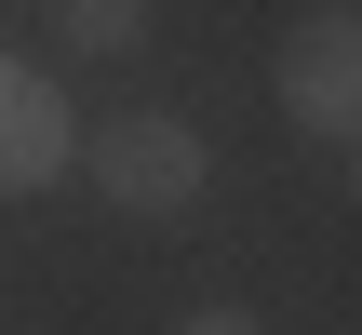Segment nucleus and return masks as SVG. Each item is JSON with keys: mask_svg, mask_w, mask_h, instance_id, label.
<instances>
[{"mask_svg": "<svg viewBox=\"0 0 362 335\" xmlns=\"http://www.w3.org/2000/svg\"><path fill=\"white\" fill-rule=\"evenodd\" d=\"M121 215H188L202 201V175H215V148L188 134V121H161V107H121V121H94V161H81Z\"/></svg>", "mask_w": 362, "mask_h": 335, "instance_id": "f257e3e1", "label": "nucleus"}, {"mask_svg": "<svg viewBox=\"0 0 362 335\" xmlns=\"http://www.w3.org/2000/svg\"><path fill=\"white\" fill-rule=\"evenodd\" d=\"M282 107H296V134L362 148V13L349 0H322V13L282 27Z\"/></svg>", "mask_w": 362, "mask_h": 335, "instance_id": "f03ea898", "label": "nucleus"}, {"mask_svg": "<svg viewBox=\"0 0 362 335\" xmlns=\"http://www.w3.org/2000/svg\"><path fill=\"white\" fill-rule=\"evenodd\" d=\"M67 161H94V134L67 121V94H54L40 67H13V81H0V188L27 201V188H54Z\"/></svg>", "mask_w": 362, "mask_h": 335, "instance_id": "7ed1b4c3", "label": "nucleus"}, {"mask_svg": "<svg viewBox=\"0 0 362 335\" xmlns=\"http://www.w3.org/2000/svg\"><path fill=\"white\" fill-rule=\"evenodd\" d=\"M54 27H67L81 54H134V40H148V0H54Z\"/></svg>", "mask_w": 362, "mask_h": 335, "instance_id": "20e7f679", "label": "nucleus"}, {"mask_svg": "<svg viewBox=\"0 0 362 335\" xmlns=\"http://www.w3.org/2000/svg\"><path fill=\"white\" fill-rule=\"evenodd\" d=\"M188 335H269V322H255V309H202Z\"/></svg>", "mask_w": 362, "mask_h": 335, "instance_id": "39448f33", "label": "nucleus"}, {"mask_svg": "<svg viewBox=\"0 0 362 335\" xmlns=\"http://www.w3.org/2000/svg\"><path fill=\"white\" fill-rule=\"evenodd\" d=\"M349 188H362V148H349Z\"/></svg>", "mask_w": 362, "mask_h": 335, "instance_id": "423d86ee", "label": "nucleus"}]
</instances>
